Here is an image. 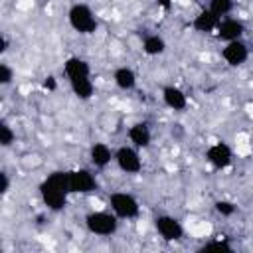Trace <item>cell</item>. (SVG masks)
I'll return each mask as SVG.
<instances>
[{
  "mask_svg": "<svg viewBox=\"0 0 253 253\" xmlns=\"http://www.w3.org/2000/svg\"><path fill=\"white\" fill-rule=\"evenodd\" d=\"M113 83L119 91L132 93L138 87V73L130 65H119L113 69Z\"/></svg>",
  "mask_w": 253,
  "mask_h": 253,
  "instance_id": "16",
  "label": "cell"
},
{
  "mask_svg": "<svg viewBox=\"0 0 253 253\" xmlns=\"http://www.w3.org/2000/svg\"><path fill=\"white\" fill-rule=\"evenodd\" d=\"M38 192H40V200L42 204L57 213V211H63L69 204V198L73 196L71 194V188H69V174L67 170H53L49 172L38 186Z\"/></svg>",
  "mask_w": 253,
  "mask_h": 253,
  "instance_id": "1",
  "label": "cell"
},
{
  "mask_svg": "<svg viewBox=\"0 0 253 253\" xmlns=\"http://www.w3.org/2000/svg\"><path fill=\"white\" fill-rule=\"evenodd\" d=\"M20 166L24 168V170H28V172H32V170H38L42 164H43V156L40 154V152H24L22 156H20Z\"/></svg>",
  "mask_w": 253,
  "mask_h": 253,
  "instance_id": "23",
  "label": "cell"
},
{
  "mask_svg": "<svg viewBox=\"0 0 253 253\" xmlns=\"http://www.w3.org/2000/svg\"><path fill=\"white\" fill-rule=\"evenodd\" d=\"M83 225L87 233L101 237V239H111L119 233L121 229V219L107 208V210H89L83 215Z\"/></svg>",
  "mask_w": 253,
  "mask_h": 253,
  "instance_id": "2",
  "label": "cell"
},
{
  "mask_svg": "<svg viewBox=\"0 0 253 253\" xmlns=\"http://www.w3.org/2000/svg\"><path fill=\"white\" fill-rule=\"evenodd\" d=\"M67 174H69V188L73 196H91L99 190V178L95 168L79 166V168L67 170Z\"/></svg>",
  "mask_w": 253,
  "mask_h": 253,
  "instance_id": "7",
  "label": "cell"
},
{
  "mask_svg": "<svg viewBox=\"0 0 253 253\" xmlns=\"http://www.w3.org/2000/svg\"><path fill=\"white\" fill-rule=\"evenodd\" d=\"M107 208L121 219V221H132L140 215L142 211V206H140V200L126 192V190H115L107 196Z\"/></svg>",
  "mask_w": 253,
  "mask_h": 253,
  "instance_id": "4",
  "label": "cell"
},
{
  "mask_svg": "<svg viewBox=\"0 0 253 253\" xmlns=\"http://www.w3.org/2000/svg\"><path fill=\"white\" fill-rule=\"evenodd\" d=\"M115 166L126 174V176H138L144 170V160H142V150L136 146L125 142L115 148Z\"/></svg>",
  "mask_w": 253,
  "mask_h": 253,
  "instance_id": "6",
  "label": "cell"
},
{
  "mask_svg": "<svg viewBox=\"0 0 253 253\" xmlns=\"http://www.w3.org/2000/svg\"><path fill=\"white\" fill-rule=\"evenodd\" d=\"M152 138H154V132H152V126L146 121H134L126 128V142L136 146L138 150L150 148Z\"/></svg>",
  "mask_w": 253,
  "mask_h": 253,
  "instance_id": "13",
  "label": "cell"
},
{
  "mask_svg": "<svg viewBox=\"0 0 253 253\" xmlns=\"http://www.w3.org/2000/svg\"><path fill=\"white\" fill-rule=\"evenodd\" d=\"M0 182H2L0 192L6 196V194L10 192V186H12V180H10V172H8V170H2V172H0Z\"/></svg>",
  "mask_w": 253,
  "mask_h": 253,
  "instance_id": "25",
  "label": "cell"
},
{
  "mask_svg": "<svg viewBox=\"0 0 253 253\" xmlns=\"http://www.w3.org/2000/svg\"><path fill=\"white\" fill-rule=\"evenodd\" d=\"M200 249L204 251V249H217V251H233V243L229 241V237H225V235H213V237H210V239H206L202 245H200Z\"/></svg>",
  "mask_w": 253,
  "mask_h": 253,
  "instance_id": "20",
  "label": "cell"
},
{
  "mask_svg": "<svg viewBox=\"0 0 253 253\" xmlns=\"http://www.w3.org/2000/svg\"><path fill=\"white\" fill-rule=\"evenodd\" d=\"M140 51L148 57H160L168 51V42L162 34L158 32H150V34H144L140 38Z\"/></svg>",
  "mask_w": 253,
  "mask_h": 253,
  "instance_id": "17",
  "label": "cell"
},
{
  "mask_svg": "<svg viewBox=\"0 0 253 253\" xmlns=\"http://www.w3.org/2000/svg\"><path fill=\"white\" fill-rule=\"evenodd\" d=\"M204 158H206V162L213 170H219L221 172V170L231 168V164L235 162V152H233L231 144H227L225 140H213L211 144L206 146Z\"/></svg>",
  "mask_w": 253,
  "mask_h": 253,
  "instance_id": "8",
  "label": "cell"
},
{
  "mask_svg": "<svg viewBox=\"0 0 253 253\" xmlns=\"http://www.w3.org/2000/svg\"><path fill=\"white\" fill-rule=\"evenodd\" d=\"M65 18H67L69 28L79 36H93L101 26L99 16L87 2H73L67 8Z\"/></svg>",
  "mask_w": 253,
  "mask_h": 253,
  "instance_id": "3",
  "label": "cell"
},
{
  "mask_svg": "<svg viewBox=\"0 0 253 253\" xmlns=\"http://www.w3.org/2000/svg\"><path fill=\"white\" fill-rule=\"evenodd\" d=\"M14 79H16V69L6 59H2L0 61V85L2 87H10L14 83Z\"/></svg>",
  "mask_w": 253,
  "mask_h": 253,
  "instance_id": "24",
  "label": "cell"
},
{
  "mask_svg": "<svg viewBox=\"0 0 253 253\" xmlns=\"http://www.w3.org/2000/svg\"><path fill=\"white\" fill-rule=\"evenodd\" d=\"M215 40L225 43V42H233V40H245L247 36V24L237 18V16H225L219 20L217 24V30H215Z\"/></svg>",
  "mask_w": 253,
  "mask_h": 253,
  "instance_id": "10",
  "label": "cell"
},
{
  "mask_svg": "<svg viewBox=\"0 0 253 253\" xmlns=\"http://www.w3.org/2000/svg\"><path fill=\"white\" fill-rule=\"evenodd\" d=\"M213 211L219 215V217H233L237 213V204L233 200H227V198H219L213 202Z\"/></svg>",
  "mask_w": 253,
  "mask_h": 253,
  "instance_id": "21",
  "label": "cell"
},
{
  "mask_svg": "<svg viewBox=\"0 0 253 253\" xmlns=\"http://www.w3.org/2000/svg\"><path fill=\"white\" fill-rule=\"evenodd\" d=\"M219 20H221V18H217V16L206 6V8H202V10L192 18L190 26H192V30H194L196 34H200V36H210V34L213 36L215 30H217Z\"/></svg>",
  "mask_w": 253,
  "mask_h": 253,
  "instance_id": "15",
  "label": "cell"
},
{
  "mask_svg": "<svg viewBox=\"0 0 253 253\" xmlns=\"http://www.w3.org/2000/svg\"><path fill=\"white\" fill-rule=\"evenodd\" d=\"M208 8H210L217 18H225V16H231V14H233L235 2H233V0H210V2H208Z\"/></svg>",
  "mask_w": 253,
  "mask_h": 253,
  "instance_id": "22",
  "label": "cell"
},
{
  "mask_svg": "<svg viewBox=\"0 0 253 253\" xmlns=\"http://www.w3.org/2000/svg\"><path fill=\"white\" fill-rule=\"evenodd\" d=\"M71 93L79 101H91L95 97V81L93 77H81V79H71L67 81Z\"/></svg>",
  "mask_w": 253,
  "mask_h": 253,
  "instance_id": "18",
  "label": "cell"
},
{
  "mask_svg": "<svg viewBox=\"0 0 253 253\" xmlns=\"http://www.w3.org/2000/svg\"><path fill=\"white\" fill-rule=\"evenodd\" d=\"M219 57L221 61L227 65V67H243L249 57H251V47L245 40H233V42H225L221 43V49H219Z\"/></svg>",
  "mask_w": 253,
  "mask_h": 253,
  "instance_id": "9",
  "label": "cell"
},
{
  "mask_svg": "<svg viewBox=\"0 0 253 253\" xmlns=\"http://www.w3.org/2000/svg\"><path fill=\"white\" fill-rule=\"evenodd\" d=\"M152 227H154V233L164 243H178L186 235V227L180 221V217H176L174 213H166V211L156 213L152 217Z\"/></svg>",
  "mask_w": 253,
  "mask_h": 253,
  "instance_id": "5",
  "label": "cell"
},
{
  "mask_svg": "<svg viewBox=\"0 0 253 253\" xmlns=\"http://www.w3.org/2000/svg\"><path fill=\"white\" fill-rule=\"evenodd\" d=\"M160 101L166 109H170L174 113H184L190 105L188 93L176 83H166L160 87Z\"/></svg>",
  "mask_w": 253,
  "mask_h": 253,
  "instance_id": "12",
  "label": "cell"
},
{
  "mask_svg": "<svg viewBox=\"0 0 253 253\" xmlns=\"http://www.w3.org/2000/svg\"><path fill=\"white\" fill-rule=\"evenodd\" d=\"M87 162L97 172L107 170L111 164H115V148L105 140H95L87 148Z\"/></svg>",
  "mask_w": 253,
  "mask_h": 253,
  "instance_id": "11",
  "label": "cell"
},
{
  "mask_svg": "<svg viewBox=\"0 0 253 253\" xmlns=\"http://www.w3.org/2000/svg\"><path fill=\"white\" fill-rule=\"evenodd\" d=\"M156 4H158L162 10H170V8H172V0H156Z\"/></svg>",
  "mask_w": 253,
  "mask_h": 253,
  "instance_id": "26",
  "label": "cell"
},
{
  "mask_svg": "<svg viewBox=\"0 0 253 253\" xmlns=\"http://www.w3.org/2000/svg\"><path fill=\"white\" fill-rule=\"evenodd\" d=\"M61 73L67 81L71 79H81V77H93V69H91V63L81 57V55H69L63 59V65H61Z\"/></svg>",
  "mask_w": 253,
  "mask_h": 253,
  "instance_id": "14",
  "label": "cell"
},
{
  "mask_svg": "<svg viewBox=\"0 0 253 253\" xmlns=\"http://www.w3.org/2000/svg\"><path fill=\"white\" fill-rule=\"evenodd\" d=\"M16 142V128L12 126V123L8 119L0 121V146L2 148H10Z\"/></svg>",
  "mask_w": 253,
  "mask_h": 253,
  "instance_id": "19",
  "label": "cell"
},
{
  "mask_svg": "<svg viewBox=\"0 0 253 253\" xmlns=\"http://www.w3.org/2000/svg\"><path fill=\"white\" fill-rule=\"evenodd\" d=\"M8 45H10V42H8V38H6V34H2V53H6V49H8Z\"/></svg>",
  "mask_w": 253,
  "mask_h": 253,
  "instance_id": "27",
  "label": "cell"
}]
</instances>
